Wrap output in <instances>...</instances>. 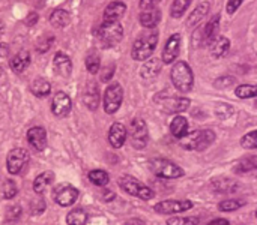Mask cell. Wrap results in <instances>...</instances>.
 <instances>
[{"label": "cell", "mask_w": 257, "mask_h": 225, "mask_svg": "<svg viewBox=\"0 0 257 225\" xmlns=\"http://www.w3.org/2000/svg\"><path fill=\"white\" fill-rule=\"evenodd\" d=\"M191 2L193 0H175L172 8H170V15L173 18H181L187 12V9L191 5Z\"/></svg>", "instance_id": "cell-35"}, {"label": "cell", "mask_w": 257, "mask_h": 225, "mask_svg": "<svg viewBox=\"0 0 257 225\" xmlns=\"http://www.w3.org/2000/svg\"><path fill=\"white\" fill-rule=\"evenodd\" d=\"M2 75H3V69L0 68V77H2Z\"/></svg>", "instance_id": "cell-54"}, {"label": "cell", "mask_w": 257, "mask_h": 225, "mask_svg": "<svg viewBox=\"0 0 257 225\" xmlns=\"http://www.w3.org/2000/svg\"><path fill=\"white\" fill-rule=\"evenodd\" d=\"M160 21H161V11L157 8L145 9L140 14V24L145 29H154V27H157V24Z\"/></svg>", "instance_id": "cell-21"}, {"label": "cell", "mask_w": 257, "mask_h": 225, "mask_svg": "<svg viewBox=\"0 0 257 225\" xmlns=\"http://www.w3.org/2000/svg\"><path fill=\"white\" fill-rule=\"evenodd\" d=\"M254 105H256V108H257V101H256V104H254Z\"/></svg>", "instance_id": "cell-55"}, {"label": "cell", "mask_w": 257, "mask_h": 225, "mask_svg": "<svg viewBox=\"0 0 257 225\" xmlns=\"http://www.w3.org/2000/svg\"><path fill=\"white\" fill-rule=\"evenodd\" d=\"M232 113H233V108H232L230 105L221 104V105L217 107V116H218L220 119H227V117L232 116Z\"/></svg>", "instance_id": "cell-44"}, {"label": "cell", "mask_w": 257, "mask_h": 225, "mask_svg": "<svg viewBox=\"0 0 257 225\" xmlns=\"http://www.w3.org/2000/svg\"><path fill=\"white\" fill-rule=\"evenodd\" d=\"M44 209H45V203H44L42 198H36V200L32 203V213H33V215L44 212Z\"/></svg>", "instance_id": "cell-46"}, {"label": "cell", "mask_w": 257, "mask_h": 225, "mask_svg": "<svg viewBox=\"0 0 257 225\" xmlns=\"http://www.w3.org/2000/svg\"><path fill=\"white\" fill-rule=\"evenodd\" d=\"M158 2H161V0H140V8H142V11L151 9V8H155V5Z\"/></svg>", "instance_id": "cell-48"}, {"label": "cell", "mask_w": 257, "mask_h": 225, "mask_svg": "<svg viewBox=\"0 0 257 225\" xmlns=\"http://www.w3.org/2000/svg\"><path fill=\"white\" fill-rule=\"evenodd\" d=\"M122 101H123V90H122V86L119 83H113L110 84L107 89H105V93H104V110L107 114H114L120 105H122Z\"/></svg>", "instance_id": "cell-7"}, {"label": "cell", "mask_w": 257, "mask_h": 225, "mask_svg": "<svg viewBox=\"0 0 257 225\" xmlns=\"http://www.w3.org/2000/svg\"><path fill=\"white\" fill-rule=\"evenodd\" d=\"M9 53V47L6 44H0V57H6Z\"/></svg>", "instance_id": "cell-52"}, {"label": "cell", "mask_w": 257, "mask_h": 225, "mask_svg": "<svg viewBox=\"0 0 257 225\" xmlns=\"http://www.w3.org/2000/svg\"><path fill=\"white\" fill-rule=\"evenodd\" d=\"M199 222L197 216H170L167 225H199Z\"/></svg>", "instance_id": "cell-38"}, {"label": "cell", "mask_w": 257, "mask_h": 225, "mask_svg": "<svg viewBox=\"0 0 257 225\" xmlns=\"http://www.w3.org/2000/svg\"><path fill=\"white\" fill-rule=\"evenodd\" d=\"M54 180V174L51 171H45L42 174H39L35 180H33V191L36 194H42Z\"/></svg>", "instance_id": "cell-28"}, {"label": "cell", "mask_w": 257, "mask_h": 225, "mask_svg": "<svg viewBox=\"0 0 257 225\" xmlns=\"http://www.w3.org/2000/svg\"><path fill=\"white\" fill-rule=\"evenodd\" d=\"M218 29H220V15H214L208 24L205 26V29L202 30V38L205 44H211L217 36H218Z\"/></svg>", "instance_id": "cell-23"}, {"label": "cell", "mask_w": 257, "mask_h": 225, "mask_svg": "<svg viewBox=\"0 0 257 225\" xmlns=\"http://www.w3.org/2000/svg\"><path fill=\"white\" fill-rule=\"evenodd\" d=\"M209 50H211V54L214 57H217V59L224 57L229 53V50H230V41L226 36H217L209 44Z\"/></svg>", "instance_id": "cell-22"}, {"label": "cell", "mask_w": 257, "mask_h": 225, "mask_svg": "<svg viewBox=\"0 0 257 225\" xmlns=\"http://www.w3.org/2000/svg\"><path fill=\"white\" fill-rule=\"evenodd\" d=\"M170 77H172L173 86L179 92H182V93L191 92V89L194 86V74L187 62H178L176 65H173Z\"/></svg>", "instance_id": "cell-2"}, {"label": "cell", "mask_w": 257, "mask_h": 225, "mask_svg": "<svg viewBox=\"0 0 257 225\" xmlns=\"http://www.w3.org/2000/svg\"><path fill=\"white\" fill-rule=\"evenodd\" d=\"M215 141V132L211 129H203V131H194L191 134H187L185 137L181 138V144L187 150H197L203 152L206 150L212 143Z\"/></svg>", "instance_id": "cell-3"}, {"label": "cell", "mask_w": 257, "mask_h": 225, "mask_svg": "<svg viewBox=\"0 0 257 225\" xmlns=\"http://www.w3.org/2000/svg\"><path fill=\"white\" fill-rule=\"evenodd\" d=\"M208 12H209V3H208V2L200 3V5L191 12V15L188 17L187 26H188V27H196V26L208 15Z\"/></svg>", "instance_id": "cell-27"}, {"label": "cell", "mask_w": 257, "mask_h": 225, "mask_svg": "<svg viewBox=\"0 0 257 225\" xmlns=\"http://www.w3.org/2000/svg\"><path fill=\"white\" fill-rule=\"evenodd\" d=\"M89 180L95 185V186H105L110 180L108 173L104 170H92L89 173Z\"/></svg>", "instance_id": "cell-34"}, {"label": "cell", "mask_w": 257, "mask_h": 225, "mask_svg": "<svg viewBox=\"0 0 257 225\" xmlns=\"http://www.w3.org/2000/svg\"><path fill=\"white\" fill-rule=\"evenodd\" d=\"M170 132L175 138L181 140L182 137H185L188 134V120L181 114L175 116L170 123Z\"/></svg>", "instance_id": "cell-24"}, {"label": "cell", "mask_w": 257, "mask_h": 225, "mask_svg": "<svg viewBox=\"0 0 257 225\" xmlns=\"http://www.w3.org/2000/svg\"><path fill=\"white\" fill-rule=\"evenodd\" d=\"M161 60L160 59H151V60H146V63L140 68V75L143 78H154L157 77L160 72H161Z\"/></svg>", "instance_id": "cell-26"}, {"label": "cell", "mask_w": 257, "mask_h": 225, "mask_svg": "<svg viewBox=\"0 0 257 225\" xmlns=\"http://www.w3.org/2000/svg\"><path fill=\"white\" fill-rule=\"evenodd\" d=\"M211 188L218 194H233L235 191H238L239 183L229 177H218L211 182Z\"/></svg>", "instance_id": "cell-19"}, {"label": "cell", "mask_w": 257, "mask_h": 225, "mask_svg": "<svg viewBox=\"0 0 257 225\" xmlns=\"http://www.w3.org/2000/svg\"><path fill=\"white\" fill-rule=\"evenodd\" d=\"M149 168L155 176L163 177V179H179L184 176V170L179 165H176L175 162L164 159V158L151 159Z\"/></svg>", "instance_id": "cell-6"}, {"label": "cell", "mask_w": 257, "mask_h": 225, "mask_svg": "<svg viewBox=\"0 0 257 225\" xmlns=\"http://www.w3.org/2000/svg\"><path fill=\"white\" fill-rule=\"evenodd\" d=\"M117 183H119L120 189H123L126 194H130L133 197H137L140 200H151V198L155 197V192L149 186H146L145 183H142L140 180H137V179H134V177H131L128 174L119 177Z\"/></svg>", "instance_id": "cell-4"}, {"label": "cell", "mask_w": 257, "mask_h": 225, "mask_svg": "<svg viewBox=\"0 0 257 225\" xmlns=\"http://www.w3.org/2000/svg\"><path fill=\"white\" fill-rule=\"evenodd\" d=\"M206 225H230V222H229L227 219L218 218V219H212V221H209Z\"/></svg>", "instance_id": "cell-50"}, {"label": "cell", "mask_w": 257, "mask_h": 225, "mask_svg": "<svg viewBox=\"0 0 257 225\" xmlns=\"http://www.w3.org/2000/svg\"><path fill=\"white\" fill-rule=\"evenodd\" d=\"M235 95L239 99H250L257 98V86L256 84H242L235 89Z\"/></svg>", "instance_id": "cell-33"}, {"label": "cell", "mask_w": 257, "mask_h": 225, "mask_svg": "<svg viewBox=\"0 0 257 225\" xmlns=\"http://www.w3.org/2000/svg\"><path fill=\"white\" fill-rule=\"evenodd\" d=\"M241 146L244 149H257V131H251L241 138Z\"/></svg>", "instance_id": "cell-39"}, {"label": "cell", "mask_w": 257, "mask_h": 225, "mask_svg": "<svg viewBox=\"0 0 257 225\" xmlns=\"http://www.w3.org/2000/svg\"><path fill=\"white\" fill-rule=\"evenodd\" d=\"M102 197H104V200H105V201H113V200H114V197H116V194H114V192H111V191H107V192H104V194H102Z\"/></svg>", "instance_id": "cell-51"}, {"label": "cell", "mask_w": 257, "mask_h": 225, "mask_svg": "<svg viewBox=\"0 0 257 225\" xmlns=\"http://www.w3.org/2000/svg\"><path fill=\"white\" fill-rule=\"evenodd\" d=\"M87 219H89V216L83 209H74L66 215V224L68 225H86Z\"/></svg>", "instance_id": "cell-31"}, {"label": "cell", "mask_w": 257, "mask_h": 225, "mask_svg": "<svg viewBox=\"0 0 257 225\" xmlns=\"http://www.w3.org/2000/svg\"><path fill=\"white\" fill-rule=\"evenodd\" d=\"M30 90L35 96L38 98H44L47 95H50L51 92V84L45 80V78H36L33 80V83L30 84Z\"/></svg>", "instance_id": "cell-29"}, {"label": "cell", "mask_w": 257, "mask_h": 225, "mask_svg": "<svg viewBox=\"0 0 257 225\" xmlns=\"http://www.w3.org/2000/svg\"><path fill=\"white\" fill-rule=\"evenodd\" d=\"M256 218H257V212H256Z\"/></svg>", "instance_id": "cell-56"}, {"label": "cell", "mask_w": 257, "mask_h": 225, "mask_svg": "<svg viewBox=\"0 0 257 225\" xmlns=\"http://www.w3.org/2000/svg\"><path fill=\"white\" fill-rule=\"evenodd\" d=\"M242 206H245V201L244 200H238V198H229V200H224L218 204V210L221 212H235L238 209H241Z\"/></svg>", "instance_id": "cell-36"}, {"label": "cell", "mask_w": 257, "mask_h": 225, "mask_svg": "<svg viewBox=\"0 0 257 225\" xmlns=\"http://www.w3.org/2000/svg\"><path fill=\"white\" fill-rule=\"evenodd\" d=\"M69 21H71V17H69V14H68L65 9H56V11H53V14L50 15V23H51V26H54V27H57V29H62V27L68 26Z\"/></svg>", "instance_id": "cell-30"}, {"label": "cell", "mask_w": 257, "mask_h": 225, "mask_svg": "<svg viewBox=\"0 0 257 225\" xmlns=\"http://www.w3.org/2000/svg\"><path fill=\"white\" fill-rule=\"evenodd\" d=\"M179 50H181V35L175 33L172 35L166 45H164V51H163V62L170 65L176 60V57L179 56Z\"/></svg>", "instance_id": "cell-13"}, {"label": "cell", "mask_w": 257, "mask_h": 225, "mask_svg": "<svg viewBox=\"0 0 257 225\" xmlns=\"http://www.w3.org/2000/svg\"><path fill=\"white\" fill-rule=\"evenodd\" d=\"M125 12H126V5L123 2H111L104 9V21H108V23L119 21Z\"/></svg>", "instance_id": "cell-20"}, {"label": "cell", "mask_w": 257, "mask_h": 225, "mask_svg": "<svg viewBox=\"0 0 257 225\" xmlns=\"http://www.w3.org/2000/svg\"><path fill=\"white\" fill-rule=\"evenodd\" d=\"M158 38H160V35L157 30H151L148 33H143L142 36H139L133 45V50H131L133 59L139 60V62L149 59L152 56L157 44H158Z\"/></svg>", "instance_id": "cell-1"}, {"label": "cell", "mask_w": 257, "mask_h": 225, "mask_svg": "<svg viewBox=\"0 0 257 225\" xmlns=\"http://www.w3.org/2000/svg\"><path fill=\"white\" fill-rule=\"evenodd\" d=\"M86 68L90 74H96L101 68V57L98 53L90 51L86 57Z\"/></svg>", "instance_id": "cell-37"}, {"label": "cell", "mask_w": 257, "mask_h": 225, "mask_svg": "<svg viewBox=\"0 0 257 225\" xmlns=\"http://www.w3.org/2000/svg\"><path fill=\"white\" fill-rule=\"evenodd\" d=\"M163 107L166 111L170 113H184L188 110L190 107V99L188 98H182V96H170L161 101Z\"/></svg>", "instance_id": "cell-18"}, {"label": "cell", "mask_w": 257, "mask_h": 225, "mask_svg": "<svg viewBox=\"0 0 257 225\" xmlns=\"http://www.w3.org/2000/svg\"><path fill=\"white\" fill-rule=\"evenodd\" d=\"M128 137V131L126 128L120 123V122H114L108 131V141L114 149H120Z\"/></svg>", "instance_id": "cell-16"}, {"label": "cell", "mask_w": 257, "mask_h": 225, "mask_svg": "<svg viewBox=\"0 0 257 225\" xmlns=\"http://www.w3.org/2000/svg\"><path fill=\"white\" fill-rule=\"evenodd\" d=\"M30 65V54L27 51H20L18 54H15L9 63L11 69L15 72V74H21L23 71L27 69V66Z\"/></svg>", "instance_id": "cell-25"}, {"label": "cell", "mask_w": 257, "mask_h": 225, "mask_svg": "<svg viewBox=\"0 0 257 225\" xmlns=\"http://www.w3.org/2000/svg\"><path fill=\"white\" fill-rule=\"evenodd\" d=\"M126 225H145V222L142 219H130Z\"/></svg>", "instance_id": "cell-53"}, {"label": "cell", "mask_w": 257, "mask_h": 225, "mask_svg": "<svg viewBox=\"0 0 257 225\" xmlns=\"http://www.w3.org/2000/svg\"><path fill=\"white\" fill-rule=\"evenodd\" d=\"M96 36L104 47H113L122 39L123 27L119 21H114V23L104 21L96 30Z\"/></svg>", "instance_id": "cell-5"}, {"label": "cell", "mask_w": 257, "mask_h": 225, "mask_svg": "<svg viewBox=\"0 0 257 225\" xmlns=\"http://www.w3.org/2000/svg\"><path fill=\"white\" fill-rule=\"evenodd\" d=\"M235 84V78L233 77H220L218 80L214 81V86L218 89H227L229 86Z\"/></svg>", "instance_id": "cell-42"}, {"label": "cell", "mask_w": 257, "mask_h": 225, "mask_svg": "<svg viewBox=\"0 0 257 225\" xmlns=\"http://www.w3.org/2000/svg\"><path fill=\"white\" fill-rule=\"evenodd\" d=\"M53 41H54V38H53V36H45V38L39 39V41H38V44H36V50H38L39 53H45V51L51 47Z\"/></svg>", "instance_id": "cell-41"}, {"label": "cell", "mask_w": 257, "mask_h": 225, "mask_svg": "<svg viewBox=\"0 0 257 225\" xmlns=\"http://www.w3.org/2000/svg\"><path fill=\"white\" fill-rule=\"evenodd\" d=\"M128 137L131 138V144L134 149H139V150L145 149L149 141V131H148L146 122L142 119H134L131 122Z\"/></svg>", "instance_id": "cell-8"}, {"label": "cell", "mask_w": 257, "mask_h": 225, "mask_svg": "<svg viewBox=\"0 0 257 225\" xmlns=\"http://www.w3.org/2000/svg\"><path fill=\"white\" fill-rule=\"evenodd\" d=\"M27 141L36 152H42L47 147V132L41 126H33L27 131Z\"/></svg>", "instance_id": "cell-14"}, {"label": "cell", "mask_w": 257, "mask_h": 225, "mask_svg": "<svg viewBox=\"0 0 257 225\" xmlns=\"http://www.w3.org/2000/svg\"><path fill=\"white\" fill-rule=\"evenodd\" d=\"M71 108H72L71 98L65 92H59V93L54 95L53 102H51V111H53L54 116L66 117L71 113Z\"/></svg>", "instance_id": "cell-12"}, {"label": "cell", "mask_w": 257, "mask_h": 225, "mask_svg": "<svg viewBox=\"0 0 257 225\" xmlns=\"http://www.w3.org/2000/svg\"><path fill=\"white\" fill-rule=\"evenodd\" d=\"M18 189H17V185L12 182V180H6L3 183V188H2V194H3V198L6 200H11L17 195Z\"/></svg>", "instance_id": "cell-40"}, {"label": "cell", "mask_w": 257, "mask_h": 225, "mask_svg": "<svg viewBox=\"0 0 257 225\" xmlns=\"http://www.w3.org/2000/svg\"><path fill=\"white\" fill-rule=\"evenodd\" d=\"M113 74H114V66H113V65H111V66H107V68L101 72V81H104V83L110 81V80L113 78Z\"/></svg>", "instance_id": "cell-47"}, {"label": "cell", "mask_w": 257, "mask_h": 225, "mask_svg": "<svg viewBox=\"0 0 257 225\" xmlns=\"http://www.w3.org/2000/svg\"><path fill=\"white\" fill-rule=\"evenodd\" d=\"M21 215V207L20 206H11L8 207L6 210V221L12 222V221H17Z\"/></svg>", "instance_id": "cell-43"}, {"label": "cell", "mask_w": 257, "mask_h": 225, "mask_svg": "<svg viewBox=\"0 0 257 225\" xmlns=\"http://www.w3.org/2000/svg\"><path fill=\"white\" fill-rule=\"evenodd\" d=\"M256 167L257 156L245 158V159H242V161L238 162V165L235 167V173H238V174H251Z\"/></svg>", "instance_id": "cell-32"}, {"label": "cell", "mask_w": 257, "mask_h": 225, "mask_svg": "<svg viewBox=\"0 0 257 225\" xmlns=\"http://www.w3.org/2000/svg\"><path fill=\"white\" fill-rule=\"evenodd\" d=\"M83 101H84L86 107L92 111H95L99 107L101 95H99V89L95 81H89L86 84L84 92H83Z\"/></svg>", "instance_id": "cell-15"}, {"label": "cell", "mask_w": 257, "mask_h": 225, "mask_svg": "<svg viewBox=\"0 0 257 225\" xmlns=\"http://www.w3.org/2000/svg\"><path fill=\"white\" fill-rule=\"evenodd\" d=\"M29 161V152L26 149H14L9 152L8 159H6V167H8V173L9 174H20L23 171V168L27 165Z\"/></svg>", "instance_id": "cell-9"}, {"label": "cell", "mask_w": 257, "mask_h": 225, "mask_svg": "<svg viewBox=\"0 0 257 225\" xmlns=\"http://www.w3.org/2000/svg\"><path fill=\"white\" fill-rule=\"evenodd\" d=\"M53 68L59 77L68 78L72 72V62L65 53H56V56L53 59Z\"/></svg>", "instance_id": "cell-17"}, {"label": "cell", "mask_w": 257, "mask_h": 225, "mask_svg": "<svg viewBox=\"0 0 257 225\" xmlns=\"http://www.w3.org/2000/svg\"><path fill=\"white\" fill-rule=\"evenodd\" d=\"M242 2H244V0H227V6H226L227 14H229V15H233V14L239 9V6L242 5Z\"/></svg>", "instance_id": "cell-45"}, {"label": "cell", "mask_w": 257, "mask_h": 225, "mask_svg": "<svg viewBox=\"0 0 257 225\" xmlns=\"http://www.w3.org/2000/svg\"><path fill=\"white\" fill-rule=\"evenodd\" d=\"M36 21H38V14L36 12H30L29 17H27V20H26V24L27 26H33Z\"/></svg>", "instance_id": "cell-49"}, {"label": "cell", "mask_w": 257, "mask_h": 225, "mask_svg": "<svg viewBox=\"0 0 257 225\" xmlns=\"http://www.w3.org/2000/svg\"><path fill=\"white\" fill-rule=\"evenodd\" d=\"M78 198V189L68 185V183H63L60 185L56 191H54V200L59 206L62 207H69L72 206Z\"/></svg>", "instance_id": "cell-11"}, {"label": "cell", "mask_w": 257, "mask_h": 225, "mask_svg": "<svg viewBox=\"0 0 257 225\" xmlns=\"http://www.w3.org/2000/svg\"><path fill=\"white\" fill-rule=\"evenodd\" d=\"M154 209L157 213H161V215H176V213H182V212L193 209V201H190V200H166V201L158 203Z\"/></svg>", "instance_id": "cell-10"}]
</instances>
